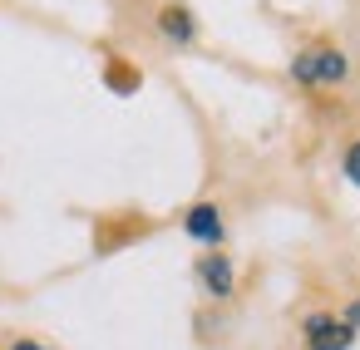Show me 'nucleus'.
<instances>
[{"label": "nucleus", "mask_w": 360, "mask_h": 350, "mask_svg": "<svg viewBox=\"0 0 360 350\" xmlns=\"http://www.w3.org/2000/svg\"><path fill=\"white\" fill-rule=\"evenodd\" d=\"M291 70H296V79H306V84H330V79L345 74V55H335V50H311V55H301Z\"/></svg>", "instance_id": "1"}, {"label": "nucleus", "mask_w": 360, "mask_h": 350, "mask_svg": "<svg viewBox=\"0 0 360 350\" xmlns=\"http://www.w3.org/2000/svg\"><path fill=\"white\" fill-rule=\"evenodd\" d=\"M350 340H355V330H350L345 320L316 316V320L306 325V345H311V350H350Z\"/></svg>", "instance_id": "2"}, {"label": "nucleus", "mask_w": 360, "mask_h": 350, "mask_svg": "<svg viewBox=\"0 0 360 350\" xmlns=\"http://www.w3.org/2000/svg\"><path fill=\"white\" fill-rule=\"evenodd\" d=\"M188 232L198 237V242H222V217H217V207H193L188 212Z\"/></svg>", "instance_id": "3"}, {"label": "nucleus", "mask_w": 360, "mask_h": 350, "mask_svg": "<svg viewBox=\"0 0 360 350\" xmlns=\"http://www.w3.org/2000/svg\"><path fill=\"white\" fill-rule=\"evenodd\" d=\"M202 281L212 286V296H227V291H232V266H227V257H207V261H202Z\"/></svg>", "instance_id": "4"}, {"label": "nucleus", "mask_w": 360, "mask_h": 350, "mask_svg": "<svg viewBox=\"0 0 360 350\" xmlns=\"http://www.w3.org/2000/svg\"><path fill=\"white\" fill-rule=\"evenodd\" d=\"M163 30H168L173 40H188V35H193V20H188V11H163Z\"/></svg>", "instance_id": "5"}, {"label": "nucleus", "mask_w": 360, "mask_h": 350, "mask_svg": "<svg viewBox=\"0 0 360 350\" xmlns=\"http://www.w3.org/2000/svg\"><path fill=\"white\" fill-rule=\"evenodd\" d=\"M345 173H350V183H360V143L345 153Z\"/></svg>", "instance_id": "6"}, {"label": "nucleus", "mask_w": 360, "mask_h": 350, "mask_svg": "<svg viewBox=\"0 0 360 350\" xmlns=\"http://www.w3.org/2000/svg\"><path fill=\"white\" fill-rule=\"evenodd\" d=\"M345 325H350V330H355V325H360V301H355V306H350V320H345Z\"/></svg>", "instance_id": "7"}, {"label": "nucleus", "mask_w": 360, "mask_h": 350, "mask_svg": "<svg viewBox=\"0 0 360 350\" xmlns=\"http://www.w3.org/2000/svg\"><path fill=\"white\" fill-rule=\"evenodd\" d=\"M15 350H40V345H30V340H20V345H15Z\"/></svg>", "instance_id": "8"}]
</instances>
